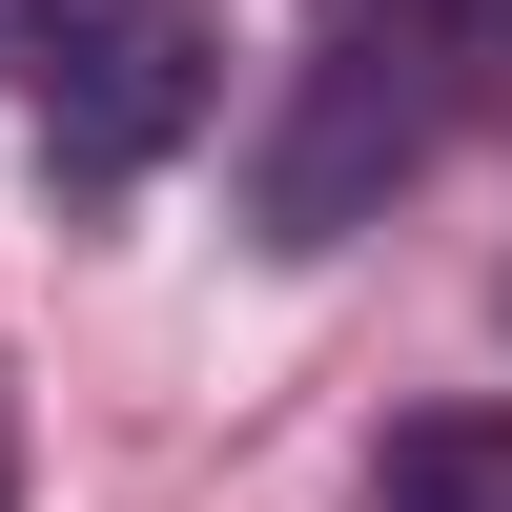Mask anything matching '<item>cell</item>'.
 <instances>
[{"label":"cell","instance_id":"cell-2","mask_svg":"<svg viewBox=\"0 0 512 512\" xmlns=\"http://www.w3.org/2000/svg\"><path fill=\"white\" fill-rule=\"evenodd\" d=\"M21 103H41V144H62V185H144V164L226 103V41H205V0H82Z\"/></svg>","mask_w":512,"mask_h":512},{"label":"cell","instance_id":"cell-3","mask_svg":"<svg viewBox=\"0 0 512 512\" xmlns=\"http://www.w3.org/2000/svg\"><path fill=\"white\" fill-rule=\"evenodd\" d=\"M369 512H512V410H410L390 451H369Z\"/></svg>","mask_w":512,"mask_h":512},{"label":"cell","instance_id":"cell-4","mask_svg":"<svg viewBox=\"0 0 512 512\" xmlns=\"http://www.w3.org/2000/svg\"><path fill=\"white\" fill-rule=\"evenodd\" d=\"M62 21H82V0H0V82H41V62H62Z\"/></svg>","mask_w":512,"mask_h":512},{"label":"cell","instance_id":"cell-5","mask_svg":"<svg viewBox=\"0 0 512 512\" xmlns=\"http://www.w3.org/2000/svg\"><path fill=\"white\" fill-rule=\"evenodd\" d=\"M472 41H512V0H472Z\"/></svg>","mask_w":512,"mask_h":512},{"label":"cell","instance_id":"cell-1","mask_svg":"<svg viewBox=\"0 0 512 512\" xmlns=\"http://www.w3.org/2000/svg\"><path fill=\"white\" fill-rule=\"evenodd\" d=\"M451 82H472V0H349V21L287 62V123H267V164H246L267 246H349L369 205L431 164Z\"/></svg>","mask_w":512,"mask_h":512}]
</instances>
